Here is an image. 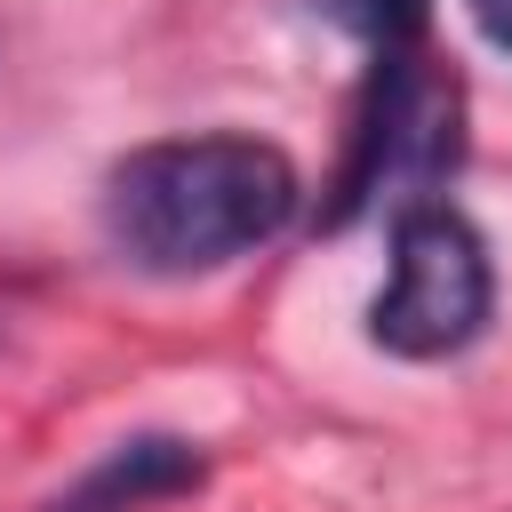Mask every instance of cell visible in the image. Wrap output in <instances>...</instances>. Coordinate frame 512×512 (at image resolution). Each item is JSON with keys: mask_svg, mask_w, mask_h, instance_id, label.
Here are the masks:
<instances>
[{"mask_svg": "<svg viewBox=\"0 0 512 512\" xmlns=\"http://www.w3.org/2000/svg\"><path fill=\"white\" fill-rule=\"evenodd\" d=\"M296 168L264 136H168L112 168L104 216L144 272H216L296 216Z\"/></svg>", "mask_w": 512, "mask_h": 512, "instance_id": "obj_1", "label": "cell"}, {"mask_svg": "<svg viewBox=\"0 0 512 512\" xmlns=\"http://www.w3.org/2000/svg\"><path fill=\"white\" fill-rule=\"evenodd\" d=\"M440 168H456V80L424 56V48H376L360 112H352V144L336 168V200L328 224L360 216L368 200H424L440 184Z\"/></svg>", "mask_w": 512, "mask_h": 512, "instance_id": "obj_2", "label": "cell"}, {"mask_svg": "<svg viewBox=\"0 0 512 512\" xmlns=\"http://www.w3.org/2000/svg\"><path fill=\"white\" fill-rule=\"evenodd\" d=\"M488 304H496V272L480 232L440 200L392 208V280L368 304V336L392 360H448L488 328Z\"/></svg>", "mask_w": 512, "mask_h": 512, "instance_id": "obj_3", "label": "cell"}, {"mask_svg": "<svg viewBox=\"0 0 512 512\" xmlns=\"http://www.w3.org/2000/svg\"><path fill=\"white\" fill-rule=\"evenodd\" d=\"M200 472H208V464H200L192 440L144 432V440H120L104 464H88L48 512H152V504H168V496H192Z\"/></svg>", "mask_w": 512, "mask_h": 512, "instance_id": "obj_4", "label": "cell"}, {"mask_svg": "<svg viewBox=\"0 0 512 512\" xmlns=\"http://www.w3.org/2000/svg\"><path fill=\"white\" fill-rule=\"evenodd\" d=\"M328 16H344L368 48H424V0H320Z\"/></svg>", "mask_w": 512, "mask_h": 512, "instance_id": "obj_5", "label": "cell"}, {"mask_svg": "<svg viewBox=\"0 0 512 512\" xmlns=\"http://www.w3.org/2000/svg\"><path fill=\"white\" fill-rule=\"evenodd\" d=\"M464 16H472L496 48H512V0H464Z\"/></svg>", "mask_w": 512, "mask_h": 512, "instance_id": "obj_6", "label": "cell"}]
</instances>
